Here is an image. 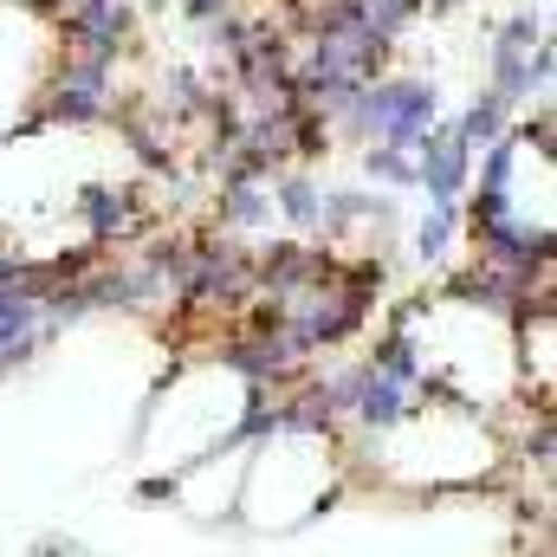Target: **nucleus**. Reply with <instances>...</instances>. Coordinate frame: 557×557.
I'll return each instance as SVG.
<instances>
[{"label":"nucleus","mask_w":557,"mask_h":557,"mask_svg":"<svg viewBox=\"0 0 557 557\" xmlns=\"http://www.w3.org/2000/svg\"><path fill=\"white\" fill-rule=\"evenodd\" d=\"M350 137L363 143H389V149H416L428 137V124H441V98L428 78H370L344 117H337Z\"/></svg>","instance_id":"obj_1"},{"label":"nucleus","mask_w":557,"mask_h":557,"mask_svg":"<svg viewBox=\"0 0 557 557\" xmlns=\"http://www.w3.org/2000/svg\"><path fill=\"white\" fill-rule=\"evenodd\" d=\"M98 117H111V59L65 52L52 85H46L39 124H98Z\"/></svg>","instance_id":"obj_2"},{"label":"nucleus","mask_w":557,"mask_h":557,"mask_svg":"<svg viewBox=\"0 0 557 557\" xmlns=\"http://www.w3.org/2000/svg\"><path fill=\"white\" fill-rule=\"evenodd\" d=\"M416 188L434 208H460L473 188V149L454 137V124H428V137L416 143Z\"/></svg>","instance_id":"obj_3"},{"label":"nucleus","mask_w":557,"mask_h":557,"mask_svg":"<svg viewBox=\"0 0 557 557\" xmlns=\"http://www.w3.org/2000/svg\"><path fill=\"white\" fill-rule=\"evenodd\" d=\"M545 39V20L539 13H512V20H499V33H493V98L506 104V111H519V104H532V46Z\"/></svg>","instance_id":"obj_4"},{"label":"nucleus","mask_w":557,"mask_h":557,"mask_svg":"<svg viewBox=\"0 0 557 557\" xmlns=\"http://www.w3.org/2000/svg\"><path fill=\"white\" fill-rule=\"evenodd\" d=\"M131 26H137L131 0H72L65 7V52H91V59L117 65V52L131 46Z\"/></svg>","instance_id":"obj_5"},{"label":"nucleus","mask_w":557,"mask_h":557,"mask_svg":"<svg viewBox=\"0 0 557 557\" xmlns=\"http://www.w3.org/2000/svg\"><path fill=\"white\" fill-rule=\"evenodd\" d=\"M52 337H59V324L46 318V298L39 292H0V383L20 363H33Z\"/></svg>","instance_id":"obj_6"},{"label":"nucleus","mask_w":557,"mask_h":557,"mask_svg":"<svg viewBox=\"0 0 557 557\" xmlns=\"http://www.w3.org/2000/svg\"><path fill=\"white\" fill-rule=\"evenodd\" d=\"M409 409H416V389L396 383V376H383V370H370V363L357 357V383H350V416H344V428H357V434H389Z\"/></svg>","instance_id":"obj_7"},{"label":"nucleus","mask_w":557,"mask_h":557,"mask_svg":"<svg viewBox=\"0 0 557 557\" xmlns=\"http://www.w3.org/2000/svg\"><path fill=\"white\" fill-rule=\"evenodd\" d=\"M78 221L91 234V253L117 247L131 227H137V188H117V182H85L78 188Z\"/></svg>","instance_id":"obj_8"},{"label":"nucleus","mask_w":557,"mask_h":557,"mask_svg":"<svg viewBox=\"0 0 557 557\" xmlns=\"http://www.w3.org/2000/svg\"><path fill=\"white\" fill-rule=\"evenodd\" d=\"M363 363H370V370H383V376H396V383H409L416 396H421V383H428V370H421V337L409 331V324H396V331L370 337Z\"/></svg>","instance_id":"obj_9"},{"label":"nucleus","mask_w":557,"mask_h":557,"mask_svg":"<svg viewBox=\"0 0 557 557\" xmlns=\"http://www.w3.org/2000/svg\"><path fill=\"white\" fill-rule=\"evenodd\" d=\"M273 214L292 227V234H318V214H324V188L305 175V169H292V175H278L273 182Z\"/></svg>","instance_id":"obj_10"},{"label":"nucleus","mask_w":557,"mask_h":557,"mask_svg":"<svg viewBox=\"0 0 557 557\" xmlns=\"http://www.w3.org/2000/svg\"><path fill=\"white\" fill-rule=\"evenodd\" d=\"M221 227H227V234H260V227H273V188H267V182H221Z\"/></svg>","instance_id":"obj_11"},{"label":"nucleus","mask_w":557,"mask_h":557,"mask_svg":"<svg viewBox=\"0 0 557 557\" xmlns=\"http://www.w3.org/2000/svg\"><path fill=\"white\" fill-rule=\"evenodd\" d=\"M506 131H512V111H506L493 91H480V98L460 111V124H454V137L467 143V149H486V143H499Z\"/></svg>","instance_id":"obj_12"},{"label":"nucleus","mask_w":557,"mask_h":557,"mask_svg":"<svg viewBox=\"0 0 557 557\" xmlns=\"http://www.w3.org/2000/svg\"><path fill=\"white\" fill-rule=\"evenodd\" d=\"M454 234H460V208H434V201H428V214L416 221V260L421 267H447Z\"/></svg>","instance_id":"obj_13"},{"label":"nucleus","mask_w":557,"mask_h":557,"mask_svg":"<svg viewBox=\"0 0 557 557\" xmlns=\"http://www.w3.org/2000/svg\"><path fill=\"white\" fill-rule=\"evenodd\" d=\"M363 169H370V182H383V188H416V149L370 143V149H363Z\"/></svg>","instance_id":"obj_14"},{"label":"nucleus","mask_w":557,"mask_h":557,"mask_svg":"<svg viewBox=\"0 0 557 557\" xmlns=\"http://www.w3.org/2000/svg\"><path fill=\"white\" fill-rule=\"evenodd\" d=\"M227 7H234V0H182V13H188V20H201V26H214Z\"/></svg>","instance_id":"obj_15"},{"label":"nucleus","mask_w":557,"mask_h":557,"mask_svg":"<svg viewBox=\"0 0 557 557\" xmlns=\"http://www.w3.org/2000/svg\"><path fill=\"white\" fill-rule=\"evenodd\" d=\"M403 7H416V13H421V0H403Z\"/></svg>","instance_id":"obj_16"},{"label":"nucleus","mask_w":557,"mask_h":557,"mask_svg":"<svg viewBox=\"0 0 557 557\" xmlns=\"http://www.w3.org/2000/svg\"><path fill=\"white\" fill-rule=\"evenodd\" d=\"M545 7H552V0H545Z\"/></svg>","instance_id":"obj_17"}]
</instances>
